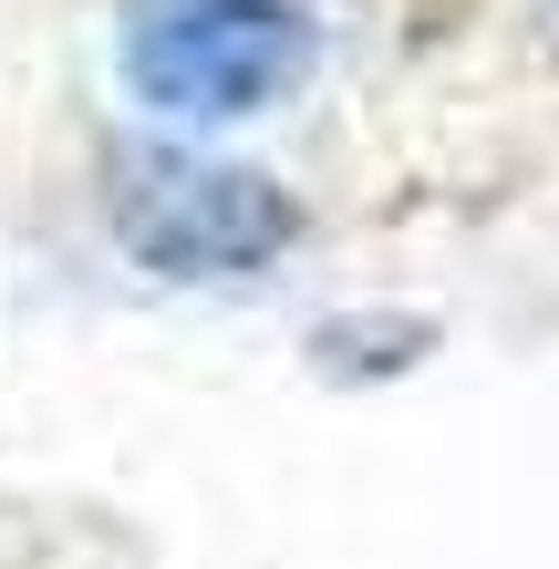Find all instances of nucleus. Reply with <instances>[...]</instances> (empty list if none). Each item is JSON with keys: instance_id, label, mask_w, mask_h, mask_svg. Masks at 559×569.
Here are the masks:
<instances>
[{"instance_id": "f257e3e1", "label": "nucleus", "mask_w": 559, "mask_h": 569, "mask_svg": "<svg viewBox=\"0 0 559 569\" xmlns=\"http://www.w3.org/2000/svg\"><path fill=\"white\" fill-rule=\"evenodd\" d=\"M301 62H311V21L290 0H136V21H124L136 93L197 124L280 104Z\"/></svg>"}, {"instance_id": "f03ea898", "label": "nucleus", "mask_w": 559, "mask_h": 569, "mask_svg": "<svg viewBox=\"0 0 559 569\" xmlns=\"http://www.w3.org/2000/svg\"><path fill=\"white\" fill-rule=\"evenodd\" d=\"M114 228L146 270L167 280H239L259 259L290 249V197L249 166H187V156H146L114 187Z\"/></svg>"}]
</instances>
